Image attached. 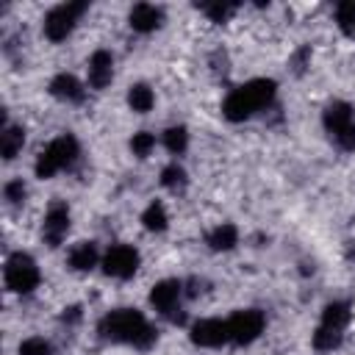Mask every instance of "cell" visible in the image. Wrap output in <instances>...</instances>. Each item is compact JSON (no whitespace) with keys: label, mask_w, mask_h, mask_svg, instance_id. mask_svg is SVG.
<instances>
[{"label":"cell","mask_w":355,"mask_h":355,"mask_svg":"<svg viewBox=\"0 0 355 355\" xmlns=\"http://www.w3.org/2000/svg\"><path fill=\"white\" fill-rule=\"evenodd\" d=\"M97 333L105 341H116V344H133L139 349H147L155 344V327L144 319L141 311L136 308H116L111 313H105L97 324Z\"/></svg>","instance_id":"cell-1"},{"label":"cell","mask_w":355,"mask_h":355,"mask_svg":"<svg viewBox=\"0 0 355 355\" xmlns=\"http://www.w3.org/2000/svg\"><path fill=\"white\" fill-rule=\"evenodd\" d=\"M275 94H277V83H275V80H269V78L247 80L244 86L233 89V92L225 97L222 114H225V119H230V122H244V119H250L255 111L269 108L272 100H275Z\"/></svg>","instance_id":"cell-2"},{"label":"cell","mask_w":355,"mask_h":355,"mask_svg":"<svg viewBox=\"0 0 355 355\" xmlns=\"http://www.w3.org/2000/svg\"><path fill=\"white\" fill-rule=\"evenodd\" d=\"M78 153H80V147H78V139H75V136L64 133V136L53 139V141L39 153V158H36V166H33L36 178L47 180V178H53L55 172L69 169V166L78 161Z\"/></svg>","instance_id":"cell-3"},{"label":"cell","mask_w":355,"mask_h":355,"mask_svg":"<svg viewBox=\"0 0 355 355\" xmlns=\"http://www.w3.org/2000/svg\"><path fill=\"white\" fill-rule=\"evenodd\" d=\"M324 130L341 150H355V108L349 103H330L324 108Z\"/></svg>","instance_id":"cell-4"},{"label":"cell","mask_w":355,"mask_h":355,"mask_svg":"<svg viewBox=\"0 0 355 355\" xmlns=\"http://www.w3.org/2000/svg\"><path fill=\"white\" fill-rule=\"evenodd\" d=\"M6 286L14 294H31L39 286V266L28 252H14L6 261Z\"/></svg>","instance_id":"cell-5"},{"label":"cell","mask_w":355,"mask_h":355,"mask_svg":"<svg viewBox=\"0 0 355 355\" xmlns=\"http://www.w3.org/2000/svg\"><path fill=\"white\" fill-rule=\"evenodd\" d=\"M89 6L86 3H61V6H55V8H50L47 11V17H44V36L50 39V42H64L69 33H72V28H75V22L80 19V14L86 11Z\"/></svg>","instance_id":"cell-6"},{"label":"cell","mask_w":355,"mask_h":355,"mask_svg":"<svg viewBox=\"0 0 355 355\" xmlns=\"http://www.w3.org/2000/svg\"><path fill=\"white\" fill-rule=\"evenodd\" d=\"M263 313L255 311V308H244V311H236L230 319H227V336L233 344H252L261 333H263Z\"/></svg>","instance_id":"cell-7"},{"label":"cell","mask_w":355,"mask_h":355,"mask_svg":"<svg viewBox=\"0 0 355 355\" xmlns=\"http://www.w3.org/2000/svg\"><path fill=\"white\" fill-rule=\"evenodd\" d=\"M141 258H139V250L130 247V244H114L105 255H103V272L108 277H119V280H128L136 275Z\"/></svg>","instance_id":"cell-8"},{"label":"cell","mask_w":355,"mask_h":355,"mask_svg":"<svg viewBox=\"0 0 355 355\" xmlns=\"http://www.w3.org/2000/svg\"><path fill=\"white\" fill-rule=\"evenodd\" d=\"M67 233H69V208H67V202L55 200V202H50V208H47V214H44L42 239H44L50 247H58Z\"/></svg>","instance_id":"cell-9"},{"label":"cell","mask_w":355,"mask_h":355,"mask_svg":"<svg viewBox=\"0 0 355 355\" xmlns=\"http://www.w3.org/2000/svg\"><path fill=\"white\" fill-rule=\"evenodd\" d=\"M180 297H183V283L169 277V280H161V283L153 286V291H150V305H153L158 313H164V316H169V319H178L175 311H178V305H180Z\"/></svg>","instance_id":"cell-10"},{"label":"cell","mask_w":355,"mask_h":355,"mask_svg":"<svg viewBox=\"0 0 355 355\" xmlns=\"http://www.w3.org/2000/svg\"><path fill=\"white\" fill-rule=\"evenodd\" d=\"M189 336L197 347H222L225 341H230L227 322H222V319H200V322L191 324Z\"/></svg>","instance_id":"cell-11"},{"label":"cell","mask_w":355,"mask_h":355,"mask_svg":"<svg viewBox=\"0 0 355 355\" xmlns=\"http://www.w3.org/2000/svg\"><path fill=\"white\" fill-rule=\"evenodd\" d=\"M86 75H89V86L92 89H105L111 83V78H114V55L108 50L92 53L89 67H86Z\"/></svg>","instance_id":"cell-12"},{"label":"cell","mask_w":355,"mask_h":355,"mask_svg":"<svg viewBox=\"0 0 355 355\" xmlns=\"http://www.w3.org/2000/svg\"><path fill=\"white\" fill-rule=\"evenodd\" d=\"M128 22H130V28H133L136 33H150V31L161 28V22H164V8L153 6V3H139V6L130 8Z\"/></svg>","instance_id":"cell-13"},{"label":"cell","mask_w":355,"mask_h":355,"mask_svg":"<svg viewBox=\"0 0 355 355\" xmlns=\"http://www.w3.org/2000/svg\"><path fill=\"white\" fill-rule=\"evenodd\" d=\"M50 94L55 100H64V103H80L83 100V86L75 75L69 72H58L53 80H50Z\"/></svg>","instance_id":"cell-14"},{"label":"cell","mask_w":355,"mask_h":355,"mask_svg":"<svg viewBox=\"0 0 355 355\" xmlns=\"http://www.w3.org/2000/svg\"><path fill=\"white\" fill-rule=\"evenodd\" d=\"M100 261V252H97V244L94 241H78L72 250H69V266L75 272H89L94 269Z\"/></svg>","instance_id":"cell-15"},{"label":"cell","mask_w":355,"mask_h":355,"mask_svg":"<svg viewBox=\"0 0 355 355\" xmlns=\"http://www.w3.org/2000/svg\"><path fill=\"white\" fill-rule=\"evenodd\" d=\"M22 144H25V128L6 125L3 133H0V153H3V158L6 161H14L19 155V150H22Z\"/></svg>","instance_id":"cell-16"},{"label":"cell","mask_w":355,"mask_h":355,"mask_svg":"<svg viewBox=\"0 0 355 355\" xmlns=\"http://www.w3.org/2000/svg\"><path fill=\"white\" fill-rule=\"evenodd\" d=\"M236 244H239V230H236V225H219V227H214V230L208 233V247L216 250V252H227V250H233Z\"/></svg>","instance_id":"cell-17"},{"label":"cell","mask_w":355,"mask_h":355,"mask_svg":"<svg viewBox=\"0 0 355 355\" xmlns=\"http://www.w3.org/2000/svg\"><path fill=\"white\" fill-rule=\"evenodd\" d=\"M153 103H155V94H153V89H150L147 83H133V86L128 89V105H130L136 114H147V111L153 108Z\"/></svg>","instance_id":"cell-18"},{"label":"cell","mask_w":355,"mask_h":355,"mask_svg":"<svg viewBox=\"0 0 355 355\" xmlns=\"http://www.w3.org/2000/svg\"><path fill=\"white\" fill-rule=\"evenodd\" d=\"M349 305L347 302H327L324 311H322V324L327 327H336V330H344L349 324Z\"/></svg>","instance_id":"cell-19"},{"label":"cell","mask_w":355,"mask_h":355,"mask_svg":"<svg viewBox=\"0 0 355 355\" xmlns=\"http://www.w3.org/2000/svg\"><path fill=\"white\" fill-rule=\"evenodd\" d=\"M141 225H144L150 233H161V230H166V225H169L166 208H164L158 200L150 202V205L144 208V214H141Z\"/></svg>","instance_id":"cell-20"},{"label":"cell","mask_w":355,"mask_h":355,"mask_svg":"<svg viewBox=\"0 0 355 355\" xmlns=\"http://www.w3.org/2000/svg\"><path fill=\"white\" fill-rule=\"evenodd\" d=\"M344 341V330H336V327H327V324H319L316 333H313V347L322 349V352H330L336 347H341Z\"/></svg>","instance_id":"cell-21"},{"label":"cell","mask_w":355,"mask_h":355,"mask_svg":"<svg viewBox=\"0 0 355 355\" xmlns=\"http://www.w3.org/2000/svg\"><path fill=\"white\" fill-rule=\"evenodd\" d=\"M164 144H166V150H169L172 155H180V153L189 147V130H186L183 125L166 128V130H164Z\"/></svg>","instance_id":"cell-22"},{"label":"cell","mask_w":355,"mask_h":355,"mask_svg":"<svg viewBox=\"0 0 355 355\" xmlns=\"http://www.w3.org/2000/svg\"><path fill=\"white\" fill-rule=\"evenodd\" d=\"M161 183L169 189V191H180L186 189V169L180 164H169L161 169Z\"/></svg>","instance_id":"cell-23"},{"label":"cell","mask_w":355,"mask_h":355,"mask_svg":"<svg viewBox=\"0 0 355 355\" xmlns=\"http://www.w3.org/2000/svg\"><path fill=\"white\" fill-rule=\"evenodd\" d=\"M336 22H338L341 33L355 39V0H347V3H341L336 8Z\"/></svg>","instance_id":"cell-24"},{"label":"cell","mask_w":355,"mask_h":355,"mask_svg":"<svg viewBox=\"0 0 355 355\" xmlns=\"http://www.w3.org/2000/svg\"><path fill=\"white\" fill-rule=\"evenodd\" d=\"M153 147H155V136H153L150 130H139V133H133V139H130V150H133L136 158H147V155L153 153Z\"/></svg>","instance_id":"cell-25"},{"label":"cell","mask_w":355,"mask_h":355,"mask_svg":"<svg viewBox=\"0 0 355 355\" xmlns=\"http://www.w3.org/2000/svg\"><path fill=\"white\" fill-rule=\"evenodd\" d=\"M19 355H53V347H50V341L39 338V336H31L19 344Z\"/></svg>","instance_id":"cell-26"},{"label":"cell","mask_w":355,"mask_h":355,"mask_svg":"<svg viewBox=\"0 0 355 355\" xmlns=\"http://www.w3.org/2000/svg\"><path fill=\"white\" fill-rule=\"evenodd\" d=\"M3 197L11 202V205H19V202H25V183L17 178V180H8L6 186H3Z\"/></svg>","instance_id":"cell-27"},{"label":"cell","mask_w":355,"mask_h":355,"mask_svg":"<svg viewBox=\"0 0 355 355\" xmlns=\"http://www.w3.org/2000/svg\"><path fill=\"white\" fill-rule=\"evenodd\" d=\"M202 11L211 17V22H225L236 11V6H230V3H211V6H202Z\"/></svg>","instance_id":"cell-28"},{"label":"cell","mask_w":355,"mask_h":355,"mask_svg":"<svg viewBox=\"0 0 355 355\" xmlns=\"http://www.w3.org/2000/svg\"><path fill=\"white\" fill-rule=\"evenodd\" d=\"M80 308L78 305H69V308H64V313H61V322H67V324H75V322H80Z\"/></svg>","instance_id":"cell-29"}]
</instances>
